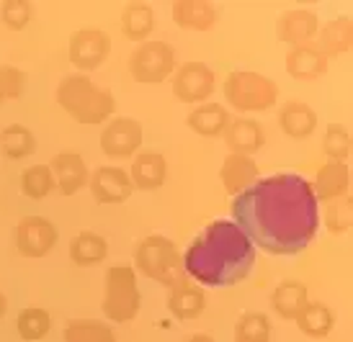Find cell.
<instances>
[{
    "mask_svg": "<svg viewBox=\"0 0 353 342\" xmlns=\"http://www.w3.org/2000/svg\"><path fill=\"white\" fill-rule=\"evenodd\" d=\"M232 224L271 255L307 250L320 226V206L312 186L294 173L255 180L232 204Z\"/></svg>",
    "mask_w": 353,
    "mask_h": 342,
    "instance_id": "1",
    "label": "cell"
},
{
    "mask_svg": "<svg viewBox=\"0 0 353 342\" xmlns=\"http://www.w3.org/2000/svg\"><path fill=\"white\" fill-rule=\"evenodd\" d=\"M255 263V247L232 222H212L188 244L183 255V270L188 281L199 286L240 284Z\"/></svg>",
    "mask_w": 353,
    "mask_h": 342,
    "instance_id": "2",
    "label": "cell"
},
{
    "mask_svg": "<svg viewBox=\"0 0 353 342\" xmlns=\"http://www.w3.org/2000/svg\"><path fill=\"white\" fill-rule=\"evenodd\" d=\"M54 100L72 121H78L83 127H103L108 118L117 116L114 93L93 83L90 75H80V72L65 75L59 80Z\"/></svg>",
    "mask_w": 353,
    "mask_h": 342,
    "instance_id": "3",
    "label": "cell"
},
{
    "mask_svg": "<svg viewBox=\"0 0 353 342\" xmlns=\"http://www.w3.org/2000/svg\"><path fill=\"white\" fill-rule=\"evenodd\" d=\"M142 293H139L137 273L129 263H114L103 275V299L101 312L108 324H129L139 317Z\"/></svg>",
    "mask_w": 353,
    "mask_h": 342,
    "instance_id": "4",
    "label": "cell"
},
{
    "mask_svg": "<svg viewBox=\"0 0 353 342\" xmlns=\"http://www.w3.org/2000/svg\"><path fill=\"white\" fill-rule=\"evenodd\" d=\"M132 268L134 273H142L145 278L157 281L168 288L183 284L188 278L183 270V255L178 253L176 242L168 239L165 235H148L145 239H139Z\"/></svg>",
    "mask_w": 353,
    "mask_h": 342,
    "instance_id": "5",
    "label": "cell"
},
{
    "mask_svg": "<svg viewBox=\"0 0 353 342\" xmlns=\"http://www.w3.org/2000/svg\"><path fill=\"white\" fill-rule=\"evenodd\" d=\"M222 93L230 106L240 114H263L279 103V85L263 72L235 70L222 83Z\"/></svg>",
    "mask_w": 353,
    "mask_h": 342,
    "instance_id": "6",
    "label": "cell"
},
{
    "mask_svg": "<svg viewBox=\"0 0 353 342\" xmlns=\"http://www.w3.org/2000/svg\"><path fill=\"white\" fill-rule=\"evenodd\" d=\"M127 70L139 85H160L178 70V52L168 41L148 39L129 54Z\"/></svg>",
    "mask_w": 353,
    "mask_h": 342,
    "instance_id": "7",
    "label": "cell"
},
{
    "mask_svg": "<svg viewBox=\"0 0 353 342\" xmlns=\"http://www.w3.org/2000/svg\"><path fill=\"white\" fill-rule=\"evenodd\" d=\"M142 142H145V129L137 118L129 116L108 118L99 137L101 152L108 160H132L139 152Z\"/></svg>",
    "mask_w": 353,
    "mask_h": 342,
    "instance_id": "8",
    "label": "cell"
},
{
    "mask_svg": "<svg viewBox=\"0 0 353 342\" xmlns=\"http://www.w3.org/2000/svg\"><path fill=\"white\" fill-rule=\"evenodd\" d=\"M111 54V36L103 29H78L68 41V57L80 75H90Z\"/></svg>",
    "mask_w": 353,
    "mask_h": 342,
    "instance_id": "9",
    "label": "cell"
},
{
    "mask_svg": "<svg viewBox=\"0 0 353 342\" xmlns=\"http://www.w3.org/2000/svg\"><path fill=\"white\" fill-rule=\"evenodd\" d=\"M57 242H59V229L47 216L31 214V216H23L19 224H16V250H19V255L29 257V260L47 257L57 247Z\"/></svg>",
    "mask_w": 353,
    "mask_h": 342,
    "instance_id": "10",
    "label": "cell"
},
{
    "mask_svg": "<svg viewBox=\"0 0 353 342\" xmlns=\"http://www.w3.org/2000/svg\"><path fill=\"white\" fill-rule=\"evenodd\" d=\"M170 85H173V96L178 100L191 103V106H201V103H209V98L214 96L216 75L204 62H183L173 72Z\"/></svg>",
    "mask_w": 353,
    "mask_h": 342,
    "instance_id": "11",
    "label": "cell"
},
{
    "mask_svg": "<svg viewBox=\"0 0 353 342\" xmlns=\"http://www.w3.org/2000/svg\"><path fill=\"white\" fill-rule=\"evenodd\" d=\"M88 191L93 201L101 206H117L129 201V195L134 193L132 178L124 167L119 165H101L96 167L88 178Z\"/></svg>",
    "mask_w": 353,
    "mask_h": 342,
    "instance_id": "12",
    "label": "cell"
},
{
    "mask_svg": "<svg viewBox=\"0 0 353 342\" xmlns=\"http://www.w3.org/2000/svg\"><path fill=\"white\" fill-rule=\"evenodd\" d=\"M47 165H50L54 183H57V191L62 195H78L83 188H88L90 167L80 152H72V149L57 152Z\"/></svg>",
    "mask_w": 353,
    "mask_h": 342,
    "instance_id": "13",
    "label": "cell"
},
{
    "mask_svg": "<svg viewBox=\"0 0 353 342\" xmlns=\"http://www.w3.org/2000/svg\"><path fill=\"white\" fill-rule=\"evenodd\" d=\"M317 31H320V19H317V13L307 8L284 10L276 21V36L284 44H289V49L312 44Z\"/></svg>",
    "mask_w": 353,
    "mask_h": 342,
    "instance_id": "14",
    "label": "cell"
},
{
    "mask_svg": "<svg viewBox=\"0 0 353 342\" xmlns=\"http://www.w3.org/2000/svg\"><path fill=\"white\" fill-rule=\"evenodd\" d=\"M284 67L289 72V78L299 80V83H314L327 72L330 59L314 44H302V47H292L286 52Z\"/></svg>",
    "mask_w": 353,
    "mask_h": 342,
    "instance_id": "15",
    "label": "cell"
},
{
    "mask_svg": "<svg viewBox=\"0 0 353 342\" xmlns=\"http://www.w3.org/2000/svg\"><path fill=\"white\" fill-rule=\"evenodd\" d=\"M312 193L317 198V204H327L335 198L351 195V167H348V162L327 160L325 165H320L317 175H314Z\"/></svg>",
    "mask_w": 353,
    "mask_h": 342,
    "instance_id": "16",
    "label": "cell"
},
{
    "mask_svg": "<svg viewBox=\"0 0 353 342\" xmlns=\"http://www.w3.org/2000/svg\"><path fill=\"white\" fill-rule=\"evenodd\" d=\"M225 142L227 149L232 155H248L253 157L255 152H261L265 147V131L263 127L250 116H237L230 121V127L225 129Z\"/></svg>",
    "mask_w": 353,
    "mask_h": 342,
    "instance_id": "17",
    "label": "cell"
},
{
    "mask_svg": "<svg viewBox=\"0 0 353 342\" xmlns=\"http://www.w3.org/2000/svg\"><path fill=\"white\" fill-rule=\"evenodd\" d=\"M127 173L134 191H160L168 178V160L160 152H137Z\"/></svg>",
    "mask_w": 353,
    "mask_h": 342,
    "instance_id": "18",
    "label": "cell"
},
{
    "mask_svg": "<svg viewBox=\"0 0 353 342\" xmlns=\"http://www.w3.org/2000/svg\"><path fill=\"white\" fill-rule=\"evenodd\" d=\"M170 16L178 29L183 31H209L219 21V8L209 0H176Z\"/></svg>",
    "mask_w": 353,
    "mask_h": 342,
    "instance_id": "19",
    "label": "cell"
},
{
    "mask_svg": "<svg viewBox=\"0 0 353 342\" xmlns=\"http://www.w3.org/2000/svg\"><path fill=\"white\" fill-rule=\"evenodd\" d=\"M258 175H261L258 162L248 155H232V152H230V155L225 157L222 167H219V180H222L225 191L232 195V198H237L240 193H245L248 188L258 180Z\"/></svg>",
    "mask_w": 353,
    "mask_h": 342,
    "instance_id": "20",
    "label": "cell"
},
{
    "mask_svg": "<svg viewBox=\"0 0 353 342\" xmlns=\"http://www.w3.org/2000/svg\"><path fill=\"white\" fill-rule=\"evenodd\" d=\"M206 309V291L194 281H183L168 293V312L181 322H194Z\"/></svg>",
    "mask_w": 353,
    "mask_h": 342,
    "instance_id": "21",
    "label": "cell"
},
{
    "mask_svg": "<svg viewBox=\"0 0 353 342\" xmlns=\"http://www.w3.org/2000/svg\"><path fill=\"white\" fill-rule=\"evenodd\" d=\"M317 111L304 100H289L279 108V127L289 139H310L317 131Z\"/></svg>",
    "mask_w": 353,
    "mask_h": 342,
    "instance_id": "22",
    "label": "cell"
},
{
    "mask_svg": "<svg viewBox=\"0 0 353 342\" xmlns=\"http://www.w3.org/2000/svg\"><path fill=\"white\" fill-rule=\"evenodd\" d=\"M314 47L323 52L325 57H343L353 47V21L351 16H338L320 26L317 36L312 41Z\"/></svg>",
    "mask_w": 353,
    "mask_h": 342,
    "instance_id": "23",
    "label": "cell"
},
{
    "mask_svg": "<svg viewBox=\"0 0 353 342\" xmlns=\"http://www.w3.org/2000/svg\"><path fill=\"white\" fill-rule=\"evenodd\" d=\"M230 121H232V116L222 103H201V106L191 108V114L186 116V127L199 137L216 139L225 134Z\"/></svg>",
    "mask_w": 353,
    "mask_h": 342,
    "instance_id": "24",
    "label": "cell"
},
{
    "mask_svg": "<svg viewBox=\"0 0 353 342\" xmlns=\"http://www.w3.org/2000/svg\"><path fill=\"white\" fill-rule=\"evenodd\" d=\"M121 34L127 36L129 41H148L152 36V31L157 26V16L155 8L145 3V0H134V3H127L124 10H121Z\"/></svg>",
    "mask_w": 353,
    "mask_h": 342,
    "instance_id": "25",
    "label": "cell"
},
{
    "mask_svg": "<svg viewBox=\"0 0 353 342\" xmlns=\"http://www.w3.org/2000/svg\"><path fill=\"white\" fill-rule=\"evenodd\" d=\"M307 301H310L307 286H304L302 281H294V278L281 281V284L274 288V293H271V309H274L281 319H286V322H294L296 314L302 312Z\"/></svg>",
    "mask_w": 353,
    "mask_h": 342,
    "instance_id": "26",
    "label": "cell"
},
{
    "mask_svg": "<svg viewBox=\"0 0 353 342\" xmlns=\"http://www.w3.org/2000/svg\"><path fill=\"white\" fill-rule=\"evenodd\" d=\"M294 322L302 334L312 337V340H323V337H327V334L333 332L335 314L325 301H307L302 312L296 314Z\"/></svg>",
    "mask_w": 353,
    "mask_h": 342,
    "instance_id": "27",
    "label": "cell"
},
{
    "mask_svg": "<svg viewBox=\"0 0 353 342\" xmlns=\"http://www.w3.org/2000/svg\"><path fill=\"white\" fill-rule=\"evenodd\" d=\"M108 257V242L106 237L99 232H80L70 242V260L78 268H93L101 265Z\"/></svg>",
    "mask_w": 353,
    "mask_h": 342,
    "instance_id": "28",
    "label": "cell"
},
{
    "mask_svg": "<svg viewBox=\"0 0 353 342\" xmlns=\"http://www.w3.org/2000/svg\"><path fill=\"white\" fill-rule=\"evenodd\" d=\"M37 152V134L23 124H10L0 131V155L6 160L21 162Z\"/></svg>",
    "mask_w": 353,
    "mask_h": 342,
    "instance_id": "29",
    "label": "cell"
},
{
    "mask_svg": "<svg viewBox=\"0 0 353 342\" xmlns=\"http://www.w3.org/2000/svg\"><path fill=\"white\" fill-rule=\"evenodd\" d=\"M62 340L65 342H119L114 324L106 319H70L62 330Z\"/></svg>",
    "mask_w": 353,
    "mask_h": 342,
    "instance_id": "30",
    "label": "cell"
},
{
    "mask_svg": "<svg viewBox=\"0 0 353 342\" xmlns=\"http://www.w3.org/2000/svg\"><path fill=\"white\" fill-rule=\"evenodd\" d=\"M21 193L31 198V201H44L47 195H52L57 191L54 175H52L50 165H29L23 167V173L19 178Z\"/></svg>",
    "mask_w": 353,
    "mask_h": 342,
    "instance_id": "31",
    "label": "cell"
},
{
    "mask_svg": "<svg viewBox=\"0 0 353 342\" xmlns=\"http://www.w3.org/2000/svg\"><path fill=\"white\" fill-rule=\"evenodd\" d=\"M16 330L23 342H39L52 332V314L41 306H26L16 317Z\"/></svg>",
    "mask_w": 353,
    "mask_h": 342,
    "instance_id": "32",
    "label": "cell"
},
{
    "mask_svg": "<svg viewBox=\"0 0 353 342\" xmlns=\"http://www.w3.org/2000/svg\"><path fill=\"white\" fill-rule=\"evenodd\" d=\"M323 224L330 235H348L353 226V201L351 195L335 198L323 204Z\"/></svg>",
    "mask_w": 353,
    "mask_h": 342,
    "instance_id": "33",
    "label": "cell"
},
{
    "mask_svg": "<svg viewBox=\"0 0 353 342\" xmlns=\"http://www.w3.org/2000/svg\"><path fill=\"white\" fill-rule=\"evenodd\" d=\"M235 342H271V319H268V314H243L235 324Z\"/></svg>",
    "mask_w": 353,
    "mask_h": 342,
    "instance_id": "34",
    "label": "cell"
},
{
    "mask_svg": "<svg viewBox=\"0 0 353 342\" xmlns=\"http://www.w3.org/2000/svg\"><path fill=\"white\" fill-rule=\"evenodd\" d=\"M351 149H353V139H351V131L345 127H327L323 137V152L327 155V160H335V162H345L348 157H351Z\"/></svg>",
    "mask_w": 353,
    "mask_h": 342,
    "instance_id": "35",
    "label": "cell"
},
{
    "mask_svg": "<svg viewBox=\"0 0 353 342\" xmlns=\"http://www.w3.org/2000/svg\"><path fill=\"white\" fill-rule=\"evenodd\" d=\"M0 21L10 31H23L34 21V6L29 0H6L0 6Z\"/></svg>",
    "mask_w": 353,
    "mask_h": 342,
    "instance_id": "36",
    "label": "cell"
},
{
    "mask_svg": "<svg viewBox=\"0 0 353 342\" xmlns=\"http://www.w3.org/2000/svg\"><path fill=\"white\" fill-rule=\"evenodd\" d=\"M26 90V72L16 65H0V106L6 100H16Z\"/></svg>",
    "mask_w": 353,
    "mask_h": 342,
    "instance_id": "37",
    "label": "cell"
},
{
    "mask_svg": "<svg viewBox=\"0 0 353 342\" xmlns=\"http://www.w3.org/2000/svg\"><path fill=\"white\" fill-rule=\"evenodd\" d=\"M186 342H216L212 334H206V332H196V334H191Z\"/></svg>",
    "mask_w": 353,
    "mask_h": 342,
    "instance_id": "38",
    "label": "cell"
},
{
    "mask_svg": "<svg viewBox=\"0 0 353 342\" xmlns=\"http://www.w3.org/2000/svg\"><path fill=\"white\" fill-rule=\"evenodd\" d=\"M6 312H8V299H6V293L0 291V319L6 317Z\"/></svg>",
    "mask_w": 353,
    "mask_h": 342,
    "instance_id": "39",
    "label": "cell"
}]
</instances>
